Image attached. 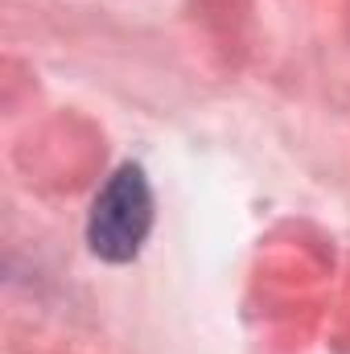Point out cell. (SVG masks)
Masks as SVG:
<instances>
[{"mask_svg": "<svg viewBox=\"0 0 350 354\" xmlns=\"http://www.w3.org/2000/svg\"><path fill=\"white\" fill-rule=\"evenodd\" d=\"M153 227V189L140 165H124L107 177L91 206L87 239L91 252L107 264H128L145 248Z\"/></svg>", "mask_w": 350, "mask_h": 354, "instance_id": "cell-1", "label": "cell"}]
</instances>
